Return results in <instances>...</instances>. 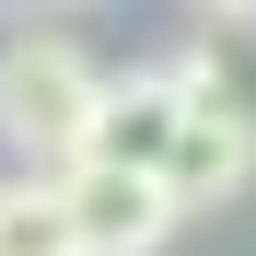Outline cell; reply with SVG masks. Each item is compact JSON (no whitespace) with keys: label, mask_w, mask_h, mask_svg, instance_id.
Returning <instances> with one entry per match:
<instances>
[{"label":"cell","mask_w":256,"mask_h":256,"mask_svg":"<svg viewBox=\"0 0 256 256\" xmlns=\"http://www.w3.org/2000/svg\"><path fill=\"white\" fill-rule=\"evenodd\" d=\"M94 94H105V58L82 47V35H58V24H12L0 35V152H12L24 175L82 163Z\"/></svg>","instance_id":"1"},{"label":"cell","mask_w":256,"mask_h":256,"mask_svg":"<svg viewBox=\"0 0 256 256\" xmlns=\"http://www.w3.org/2000/svg\"><path fill=\"white\" fill-rule=\"evenodd\" d=\"M47 198H58L70 256H163V244H175V198H163L152 175H116V163H58Z\"/></svg>","instance_id":"2"},{"label":"cell","mask_w":256,"mask_h":256,"mask_svg":"<svg viewBox=\"0 0 256 256\" xmlns=\"http://www.w3.org/2000/svg\"><path fill=\"white\" fill-rule=\"evenodd\" d=\"M175 128H186V82H175V58H152V70H105L82 163H116V175H163Z\"/></svg>","instance_id":"3"},{"label":"cell","mask_w":256,"mask_h":256,"mask_svg":"<svg viewBox=\"0 0 256 256\" xmlns=\"http://www.w3.org/2000/svg\"><path fill=\"white\" fill-rule=\"evenodd\" d=\"M152 186L175 198V222L244 198V186H256V116H233V105H186V128H175V152H163Z\"/></svg>","instance_id":"4"},{"label":"cell","mask_w":256,"mask_h":256,"mask_svg":"<svg viewBox=\"0 0 256 256\" xmlns=\"http://www.w3.org/2000/svg\"><path fill=\"white\" fill-rule=\"evenodd\" d=\"M0 256H70V233H58V198H47V175H12V186H0Z\"/></svg>","instance_id":"5"},{"label":"cell","mask_w":256,"mask_h":256,"mask_svg":"<svg viewBox=\"0 0 256 256\" xmlns=\"http://www.w3.org/2000/svg\"><path fill=\"white\" fill-rule=\"evenodd\" d=\"M12 24H58V12H94V0H0Z\"/></svg>","instance_id":"6"}]
</instances>
